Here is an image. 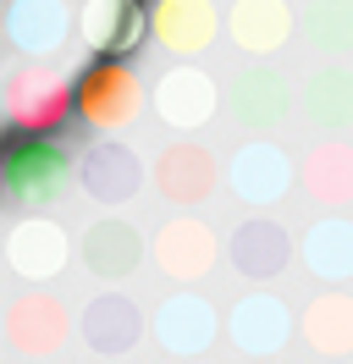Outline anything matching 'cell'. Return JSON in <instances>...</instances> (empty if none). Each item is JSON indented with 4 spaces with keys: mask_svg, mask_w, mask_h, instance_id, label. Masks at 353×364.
Segmentation results:
<instances>
[{
    "mask_svg": "<svg viewBox=\"0 0 353 364\" xmlns=\"http://www.w3.org/2000/svg\"><path fill=\"white\" fill-rule=\"evenodd\" d=\"M78 111V83H66L56 67H17L6 77V116L22 133H56Z\"/></svg>",
    "mask_w": 353,
    "mask_h": 364,
    "instance_id": "1",
    "label": "cell"
},
{
    "mask_svg": "<svg viewBox=\"0 0 353 364\" xmlns=\"http://www.w3.org/2000/svg\"><path fill=\"white\" fill-rule=\"evenodd\" d=\"M78 111H83L88 127H127L132 116L144 111V83H138V72L122 61V55H105V61H94V67L78 77Z\"/></svg>",
    "mask_w": 353,
    "mask_h": 364,
    "instance_id": "2",
    "label": "cell"
},
{
    "mask_svg": "<svg viewBox=\"0 0 353 364\" xmlns=\"http://www.w3.org/2000/svg\"><path fill=\"white\" fill-rule=\"evenodd\" d=\"M66 171H72L66 155L44 133H28L22 144L6 149V160H0V177L11 188V199H22V205H50V199L66 188Z\"/></svg>",
    "mask_w": 353,
    "mask_h": 364,
    "instance_id": "3",
    "label": "cell"
},
{
    "mask_svg": "<svg viewBox=\"0 0 353 364\" xmlns=\"http://www.w3.org/2000/svg\"><path fill=\"white\" fill-rule=\"evenodd\" d=\"M72 33V6L66 0H11L6 11V39L22 50V55H56Z\"/></svg>",
    "mask_w": 353,
    "mask_h": 364,
    "instance_id": "4",
    "label": "cell"
},
{
    "mask_svg": "<svg viewBox=\"0 0 353 364\" xmlns=\"http://www.w3.org/2000/svg\"><path fill=\"white\" fill-rule=\"evenodd\" d=\"M216 28H221V17H216L210 0H154V11H149V33L172 50V55L210 50Z\"/></svg>",
    "mask_w": 353,
    "mask_h": 364,
    "instance_id": "5",
    "label": "cell"
},
{
    "mask_svg": "<svg viewBox=\"0 0 353 364\" xmlns=\"http://www.w3.org/2000/svg\"><path fill=\"white\" fill-rule=\"evenodd\" d=\"M154 111L166 127H204L216 116V83L199 67H176L154 83Z\"/></svg>",
    "mask_w": 353,
    "mask_h": 364,
    "instance_id": "6",
    "label": "cell"
},
{
    "mask_svg": "<svg viewBox=\"0 0 353 364\" xmlns=\"http://www.w3.org/2000/svg\"><path fill=\"white\" fill-rule=\"evenodd\" d=\"M149 33V11L138 0H88L83 6V39L100 55H127Z\"/></svg>",
    "mask_w": 353,
    "mask_h": 364,
    "instance_id": "7",
    "label": "cell"
},
{
    "mask_svg": "<svg viewBox=\"0 0 353 364\" xmlns=\"http://www.w3.org/2000/svg\"><path fill=\"white\" fill-rule=\"evenodd\" d=\"M226 33H232L248 55H276V50L293 39V6H287V0H232Z\"/></svg>",
    "mask_w": 353,
    "mask_h": 364,
    "instance_id": "8",
    "label": "cell"
},
{
    "mask_svg": "<svg viewBox=\"0 0 353 364\" xmlns=\"http://www.w3.org/2000/svg\"><path fill=\"white\" fill-rule=\"evenodd\" d=\"M226 177H232V188H238L248 205H270V199H282L287 182H293V160L276 144H243Z\"/></svg>",
    "mask_w": 353,
    "mask_h": 364,
    "instance_id": "9",
    "label": "cell"
},
{
    "mask_svg": "<svg viewBox=\"0 0 353 364\" xmlns=\"http://www.w3.org/2000/svg\"><path fill=\"white\" fill-rule=\"evenodd\" d=\"M287 105H293V89H287L282 72L248 67L232 83V116L243 127H276V122H287Z\"/></svg>",
    "mask_w": 353,
    "mask_h": 364,
    "instance_id": "10",
    "label": "cell"
},
{
    "mask_svg": "<svg viewBox=\"0 0 353 364\" xmlns=\"http://www.w3.org/2000/svg\"><path fill=\"white\" fill-rule=\"evenodd\" d=\"M154 182H160V193H172L176 205H199L216 188V160L199 144H172L160 155V166H154Z\"/></svg>",
    "mask_w": 353,
    "mask_h": 364,
    "instance_id": "11",
    "label": "cell"
},
{
    "mask_svg": "<svg viewBox=\"0 0 353 364\" xmlns=\"http://www.w3.org/2000/svg\"><path fill=\"white\" fill-rule=\"evenodd\" d=\"M83 188L94 193V199H105V205L132 199V188H138V160H132V149H122V144H100V149H88Z\"/></svg>",
    "mask_w": 353,
    "mask_h": 364,
    "instance_id": "12",
    "label": "cell"
},
{
    "mask_svg": "<svg viewBox=\"0 0 353 364\" xmlns=\"http://www.w3.org/2000/svg\"><path fill=\"white\" fill-rule=\"evenodd\" d=\"M6 254H11V265H17L22 276H50V271H61V259H66V237H61V227H50V221H22V227L11 232Z\"/></svg>",
    "mask_w": 353,
    "mask_h": 364,
    "instance_id": "13",
    "label": "cell"
},
{
    "mask_svg": "<svg viewBox=\"0 0 353 364\" xmlns=\"http://www.w3.org/2000/svg\"><path fill=\"white\" fill-rule=\"evenodd\" d=\"M304 111L320 127H353V72H342V67L315 72L304 89Z\"/></svg>",
    "mask_w": 353,
    "mask_h": 364,
    "instance_id": "14",
    "label": "cell"
},
{
    "mask_svg": "<svg viewBox=\"0 0 353 364\" xmlns=\"http://www.w3.org/2000/svg\"><path fill=\"white\" fill-rule=\"evenodd\" d=\"M287 232L276 221H248V227L232 237V259H238L248 276H276L287 265Z\"/></svg>",
    "mask_w": 353,
    "mask_h": 364,
    "instance_id": "15",
    "label": "cell"
},
{
    "mask_svg": "<svg viewBox=\"0 0 353 364\" xmlns=\"http://www.w3.org/2000/svg\"><path fill=\"white\" fill-rule=\"evenodd\" d=\"M309 271H320L326 282H342V276H353V221H320V227L309 232Z\"/></svg>",
    "mask_w": 353,
    "mask_h": 364,
    "instance_id": "16",
    "label": "cell"
},
{
    "mask_svg": "<svg viewBox=\"0 0 353 364\" xmlns=\"http://www.w3.org/2000/svg\"><path fill=\"white\" fill-rule=\"evenodd\" d=\"M304 177H309V193H315L320 205H348V199H353V149H348V144L315 149Z\"/></svg>",
    "mask_w": 353,
    "mask_h": 364,
    "instance_id": "17",
    "label": "cell"
},
{
    "mask_svg": "<svg viewBox=\"0 0 353 364\" xmlns=\"http://www.w3.org/2000/svg\"><path fill=\"white\" fill-rule=\"evenodd\" d=\"M304 28H309V45H320L326 55H348L353 50V0H309Z\"/></svg>",
    "mask_w": 353,
    "mask_h": 364,
    "instance_id": "18",
    "label": "cell"
},
{
    "mask_svg": "<svg viewBox=\"0 0 353 364\" xmlns=\"http://www.w3.org/2000/svg\"><path fill=\"white\" fill-rule=\"evenodd\" d=\"M210 254H216V243H210V232L199 227V221H172L166 237H160V259H166V271L199 276L204 265H210Z\"/></svg>",
    "mask_w": 353,
    "mask_h": 364,
    "instance_id": "19",
    "label": "cell"
},
{
    "mask_svg": "<svg viewBox=\"0 0 353 364\" xmlns=\"http://www.w3.org/2000/svg\"><path fill=\"white\" fill-rule=\"evenodd\" d=\"M282 337H287V309H282V304L248 298V304L238 309V342H243V348L270 353V348H282Z\"/></svg>",
    "mask_w": 353,
    "mask_h": 364,
    "instance_id": "20",
    "label": "cell"
},
{
    "mask_svg": "<svg viewBox=\"0 0 353 364\" xmlns=\"http://www.w3.org/2000/svg\"><path fill=\"white\" fill-rule=\"evenodd\" d=\"M138 259V237H132V227H122V221H100V227L88 232V265L105 276H122Z\"/></svg>",
    "mask_w": 353,
    "mask_h": 364,
    "instance_id": "21",
    "label": "cell"
},
{
    "mask_svg": "<svg viewBox=\"0 0 353 364\" xmlns=\"http://www.w3.org/2000/svg\"><path fill=\"white\" fill-rule=\"evenodd\" d=\"M309 342L320 353H348L353 348V304L348 298H326L309 309Z\"/></svg>",
    "mask_w": 353,
    "mask_h": 364,
    "instance_id": "22",
    "label": "cell"
},
{
    "mask_svg": "<svg viewBox=\"0 0 353 364\" xmlns=\"http://www.w3.org/2000/svg\"><path fill=\"white\" fill-rule=\"evenodd\" d=\"M132 331H138V320H132V309L122 298H105V304L88 315V337L100 342V348H127Z\"/></svg>",
    "mask_w": 353,
    "mask_h": 364,
    "instance_id": "23",
    "label": "cell"
},
{
    "mask_svg": "<svg viewBox=\"0 0 353 364\" xmlns=\"http://www.w3.org/2000/svg\"><path fill=\"white\" fill-rule=\"evenodd\" d=\"M160 331H166V342H176V348H199V342L210 337V315H204L199 304H172L166 320H160Z\"/></svg>",
    "mask_w": 353,
    "mask_h": 364,
    "instance_id": "24",
    "label": "cell"
},
{
    "mask_svg": "<svg viewBox=\"0 0 353 364\" xmlns=\"http://www.w3.org/2000/svg\"><path fill=\"white\" fill-rule=\"evenodd\" d=\"M0 182H6V177H0Z\"/></svg>",
    "mask_w": 353,
    "mask_h": 364,
    "instance_id": "25",
    "label": "cell"
}]
</instances>
